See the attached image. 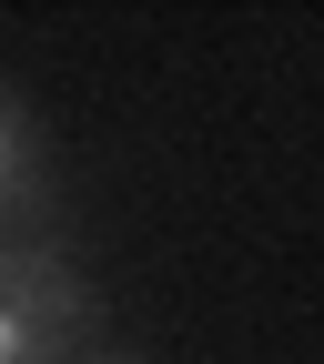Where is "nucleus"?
<instances>
[{
  "label": "nucleus",
  "mask_w": 324,
  "mask_h": 364,
  "mask_svg": "<svg viewBox=\"0 0 324 364\" xmlns=\"http://www.w3.org/2000/svg\"><path fill=\"white\" fill-rule=\"evenodd\" d=\"M91 314L102 304L61 253H0V364H71Z\"/></svg>",
  "instance_id": "obj_1"
},
{
  "label": "nucleus",
  "mask_w": 324,
  "mask_h": 364,
  "mask_svg": "<svg viewBox=\"0 0 324 364\" xmlns=\"http://www.w3.org/2000/svg\"><path fill=\"white\" fill-rule=\"evenodd\" d=\"M31 182H41V152H31V122L0 102V213L11 203H31Z\"/></svg>",
  "instance_id": "obj_2"
},
{
  "label": "nucleus",
  "mask_w": 324,
  "mask_h": 364,
  "mask_svg": "<svg viewBox=\"0 0 324 364\" xmlns=\"http://www.w3.org/2000/svg\"><path fill=\"white\" fill-rule=\"evenodd\" d=\"M91 364H132V354H91Z\"/></svg>",
  "instance_id": "obj_3"
}]
</instances>
